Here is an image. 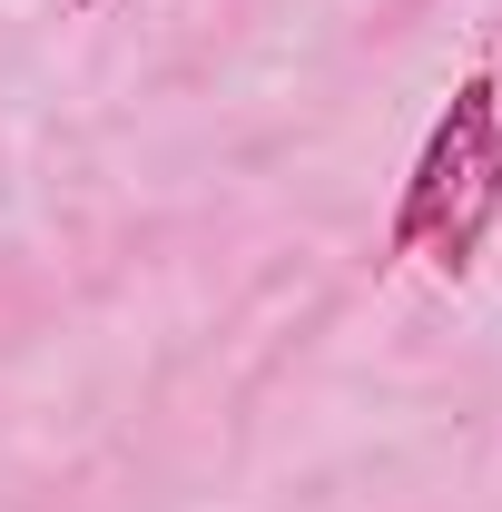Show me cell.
I'll list each match as a JSON object with an SVG mask.
<instances>
[{
  "mask_svg": "<svg viewBox=\"0 0 502 512\" xmlns=\"http://www.w3.org/2000/svg\"><path fill=\"white\" fill-rule=\"evenodd\" d=\"M502 217V89L493 69H473L453 99H443L434 138L404 178V207H394V256H424L443 276H473V256Z\"/></svg>",
  "mask_w": 502,
  "mask_h": 512,
  "instance_id": "6da1fadb",
  "label": "cell"
},
{
  "mask_svg": "<svg viewBox=\"0 0 502 512\" xmlns=\"http://www.w3.org/2000/svg\"><path fill=\"white\" fill-rule=\"evenodd\" d=\"M69 10H89V0H69Z\"/></svg>",
  "mask_w": 502,
  "mask_h": 512,
  "instance_id": "7a4b0ae2",
  "label": "cell"
}]
</instances>
